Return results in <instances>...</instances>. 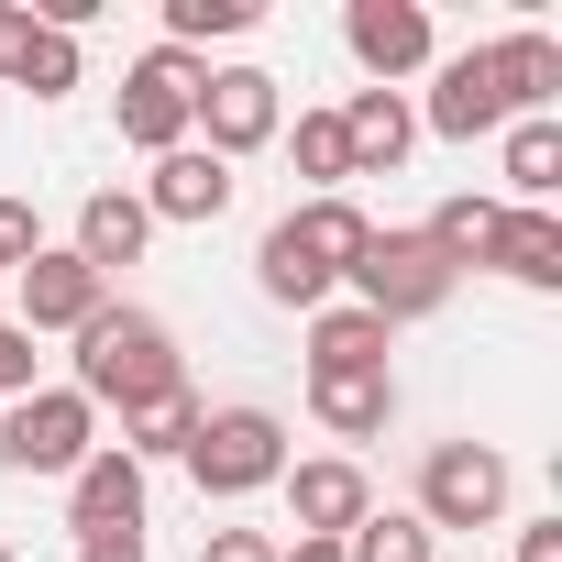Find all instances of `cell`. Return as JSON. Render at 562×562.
<instances>
[{
	"label": "cell",
	"instance_id": "obj_1",
	"mask_svg": "<svg viewBox=\"0 0 562 562\" xmlns=\"http://www.w3.org/2000/svg\"><path fill=\"white\" fill-rule=\"evenodd\" d=\"M166 386H188L177 375V342H166V321L155 310H100L89 331H78V397L89 408H155Z\"/></svg>",
	"mask_w": 562,
	"mask_h": 562
},
{
	"label": "cell",
	"instance_id": "obj_2",
	"mask_svg": "<svg viewBox=\"0 0 562 562\" xmlns=\"http://www.w3.org/2000/svg\"><path fill=\"white\" fill-rule=\"evenodd\" d=\"M177 463L199 474V496H254L288 474V430H276V408H199Z\"/></svg>",
	"mask_w": 562,
	"mask_h": 562
},
{
	"label": "cell",
	"instance_id": "obj_3",
	"mask_svg": "<svg viewBox=\"0 0 562 562\" xmlns=\"http://www.w3.org/2000/svg\"><path fill=\"white\" fill-rule=\"evenodd\" d=\"M89 452H100V408L78 386H34L0 408V463L12 474H78Z\"/></svg>",
	"mask_w": 562,
	"mask_h": 562
},
{
	"label": "cell",
	"instance_id": "obj_4",
	"mask_svg": "<svg viewBox=\"0 0 562 562\" xmlns=\"http://www.w3.org/2000/svg\"><path fill=\"white\" fill-rule=\"evenodd\" d=\"M353 288H364L353 310H375V321L397 331V321H430V310L452 299V265L430 254V232H375V243L353 254Z\"/></svg>",
	"mask_w": 562,
	"mask_h": 562
},
{
	"label": "cell",
	"instance_id": "obj_5",
	"mask_svg": "<svg viewBox=\"0 0 562 562\" xmlns=\"http://www.w3.org/2000/svg\"><path fill=\"white\" fill-rule=\"evenodd\" d=\"M496 507H507V452L441 441V452L419 463V529H485Z\"/></svg>",
	"mask_w": 562,
	"mask_h": 562
},
{
	"label": "cell",
	"instance_id": "obj_6",
	"mask_svg": "<svg viewBox=\"0 0 562 562\" xmlns=\"http://www.w3.org/2000/svg\"><path fill=\"white\" fill-rule=\"evenodd\" d=\"M188 111H199V67H188L177 45H155V56L122 78V144L177 155V144H188Z\"/></svg>",
	"mask_w": 562,
	"mask_h": 562
},
{
	"label": "cell",
	"instance_id": "obj_7",
	"mask_svg": "<svg viewBox=\"0 0 562 562\" xmlns=\"http://www.w3.org/2000/svg\"><path fill=\"white\" fill-rule=\"evenodd\" d=\"M199 133H210V155L232 166V155H254L265 133H276V78L265 67H221V78H199V111H188Z\"/></svg>",
	"mask_w": 562,
	"mask_h": 562
},
{
	"label": "cell",
	"instance_id": "obj_8",
	"mask_svg": "<svg viewBox=\"0 0 562 562\" xmlns=\"http://www.w3.org/2000/svg\"><path fill=\"white\" fill-rule=\"evenodd\" d=\"M342 45H353L364 78L386 89V78L430 67V12H419V0H353V12H342Z\"/></svg>",
	"mask_w": 562,
	"mask_h": 562
},
{
	"label": "cell",
	"instance_id": "obj_9",
	"mask_svg": "<svg viewBox=\"0 0 562 562\" xmlns=\"http://www.w3.org/2000/svg\"><path fill=\"white\" fill-rule=\"evenodd\" d=\"M111 310V276H89L78 254H34L23 265V331H89Z\"/></svg>",
	"mask_w": 562,
	"mask_h": 562
},
{
	"label": "cell",
	"instance_id": "obj_10",
	"mask_svg": "<svg viewBox=\"0 0 562 562\" xmlns=\"http://www.w3.org/2000/svg\"><path fill=\"white\" fill-rule=\"evenodd\" d=\"M276 243H288V254L321 276V288H342V276H353V254L375 243V221H364L353 199H310V210H288V221H276Z\"/></svg>",
	"mask_w": 562,
	"mask_h": 562
},
{
	"label": "cell",
	"instance_id": "obj_11",
	"mask_svg": "<svg viewBox=\"0 0 562 562\" xmlns=\"http://www.w3.org/2000/svg\"><path fill=\"white\" fill-rule=\"evenodd\" d=\"M232 210V166L210 144H177L155 155V188H144V221H221Z\"/></svg>",
	"mask_w": 562,
	"mask_h": 562
},
{
	"label": "cell",
	"instance_id": "obj_12",
	"mask_svg": "<svg viewBox=\"0 0 562 562\" xmlns=\"http://www.w3.org/2000/svg\"><path fill=\"white\" fill-rule=\"evenodd\" d=\"M288 507H299V540H342L353 518H375V496H364L353 463H299L288 474Z\"/></svg>",
	"mask_w": 562,
	"mask_h": 562
},
{
	"label": "cell",
	"instance_id": "obj_13",
	"mask_svg": "<svg viewBox=\"0 0 562 562\" xmlns=\"http://www.w3.org/2000/svg\"><path fill=\"white\" fill-rule=\"evenodd\" d=\"M496 122H507V100H496V67H485V45H474V56H452V67H441V89H430V133L474 144V133H496Z\"/></svg>",
	"mask_w": 562,
	"mask_h": 562
},
{
	"label": "cell",
	"instance_id": "obj_14",
	"mask_svg": "<svg viewBox=\"0 0 562 562\" xmlns=\"http://www.w3.org/2000/svg\"><path fill=\"white\" fill-rule=\"evenodd\" d=\"M408 144H419L408 100H397V89H353V111H342V155H353V177H386Z\"/></svg>",
	"mask_w": 562,
	"mask_h": 562
},
{
	"label": "cell",
	"instance_id": "obj_15",
	"mask_svg": "<svg viewBox=\"0 0 562 562\" xmlns=\"http://www.w3.org/2000/svg\"><path fill=\"white\" fill-rule=\"evenodd\" d=\"M100 529H144V463L133 452L78 463V540H100Z\"/></svg>",
	"mask_w": 562,
	"mask_h": 562
},
{
	"label": "cell",
	"instance_id": "obj_16",
	"mask_svg": "<svg viewBox=\"0 0 562 562\" xmlns=\"http://www.w3.org/2000/svg\"><path fill=\"white\" fill-rule=\"evenodd\" d=\"M485 265L518 276V288H562V221H551V210H496Z\"/></svg>",
	"mask_w": 562,
	"mask_h": 562
},
{
	"label": "cell",
	"instance_id": "obj_17",
	"mask_svg": "<svg viewBox=\"0 0 562 562\" xmlns=\"http://www.w3.org/2000/svg\"><path fill=\"white\" fill-rule=\"evenodd\" d=\"M485 67H496V100L507 111H551V89H562V45L551 34H507V45H485Z\"/></svg>",
	"mask_w": 562,
	"mask_h": 562
},
{
	"label": "cell",
	"instance_id": "obj_18",
	"mask_svg": "<svg viewBox=\"0 0 562 562\" xmlns=\"http://www.w3.org/2000/svg\"><path fill=\"white\" fill-rule=\"evenodd\" d=\"M144 232H155V221H144V199H133V188H100V199L78 210V265H89V276H111V265H133V254H144Z\"/></svg>",
	"mask_w": 562,
	"mask_h": 562
},
{
	"label": "cell",
	"instance_id": "obj_19",
	"mask_svg": "<svg viewBox=\"0 0 562 562\" xmlns=\"http://www.w3.org/2000/svg\"><path fill=\"white\" fill-rule=\"evenodd\" d=\"M310 375H386V321H375V310H321Z\"/></svg>",
	"mask_w": 562,
	"mask_h": 562
},
{
	"label": "cell",
	"instance_id": "obj_20",
	"mask_svg": "<svg viewBox=\"0 0 562 562\" xmlns=\"http://www.w3.org/2000/svg\"><path fill=\"white\" fill-rule=\"evenodd\" d=\"M310 408H321L342 441H375V430L397 419V386H386V375H310Z\"/></svg>",
	"mask_w": 562,
	"mask_h": 562
},
{
	"label": "cell",
	"instance_id": "obj_21",
	"mask_svg": "<svg viewBox=\"0 0 562 562\" xmlns=\"http://www.w3.org/2000/svg\"><path fill=\"white\" fill-rule=\"evenodd\" d=\"M188 430H199V397H188V386H166L155 408H133V419H122V441H111V452H133V463H166V452H188Z\"/></svg>",
	"mask_w": 562,
	"mask_h": 562
},
{
	"label": "cell",
	"instance_id": "obj_22",
	"mask_svg": "<svg viewBox=\"0 0 562 562\" xmlns=\"http://www.w3.org/2000/svg\"><path fill=\"white\" fill-rule=\"evenodd\" d=\"M419 232H430V254L463 276V265H485V243H496V199H441Z\"/></svg>",
	"mask_w": 562,
	"mask_h": 562
},
{
	"label": "cell",
	"instance_id": "obj_23",
	"mask_svg": "<svg viewBox=\"0 0 562 562\" xmlns=\"http://www.w3.org/2000/svg\"><path fill=\"white\" fill-rule=\"evenodd\" d=\"M12 89H34V100H67V89H78V34L34 23V34H23V56H12Z\"/></svg>",
	"mask_w": 562,
	"mask_h": 562
},
{
	"label": "cell",
	"instance_id": "obj_24",
	"mask_svg": "<svg viewBox=\"0 0 562 562\" xmlns=\"http://www.w3.org/2000/svg\"><path fill=\"white\" fill-rule=\"evenodd\" d=\"M507 188H518L529 210L562 188V122H518V133H507Z\"/></svg>",
	"mask_w": 562,
	"mask_h": 562
},
{
	"label": "cell",
	"instance_id": "obj_25",
	"mask_svg": "<svg viewBox=\"0 0 562 562\" xmlns=\"http://www.w3.org/2000/svg\"><path fill=\"white\" fill-rule=\"evenodd\" d=\"M342 562H430V529L397 518V507H386V518H353V529H342Z\"/></svg>",
	"mask_w": 562,
	"mask_h": 562
},
{
	"label": "cell",
	"instance_id": "obj_26",
	"mask_svg": "<svg viewBox=\"0 0 562 562\" xmlns=\"http://www.w3.org/2000/svg\"><path fill=\"white\" fill-rule=\"evenodd\" d=\"M243 23H254V0H166V45H177V56H188L199 34H243Z\"/></svg>",
	"mask_w": 562,
	"mask_h": 562
},
{
	"label": "cell",
	"instance_id": "obj_27",
	"mask_svg": "<svg viewBox=\"0 0 562 562\" xmlns=\"http://www.w3.org/2000/svg\"><path fill=\"white\" fill-rule=\"evenodd\" d=\"M299 177H321V188L353 177V155H342V111H310V122H299Z\"/></svg>",
	"mask_w": 562,
	"mask_h": 562
},
{
	"label": "cell",
	"instance_id": "obj_28",
	"mask_svg": "<svg viewBox=\"0 0 562 562\" xmlns=\"http://www.w3.org/2000/svg\"><path fill=\"white\" fill-rule=\"evenodd\" d=\"M34 254H45V221H34V199H0V265L23 276Z\"/></svg>",
	"mask_w": 562,
	"mask_h": 562
},
{
	"label": "cell",
	"instance_id": "obj_29",
	"mask_svg": "<svg viewBox=\"0 0 562 562\" xmlns=\"http://www.w3.org/2000/svg\"><path fill=\"white\" fill-rule=\"evenodd\" d=\"M0 397H34V331L0 321Z\"/></svg>",
	"mask_w": 562,
	"mask_h": 562
},
{
	"label": "cell",
	"instance_id": "obj_30",
	"mask_svg": "<svg viewBox=\"0 0 562 562\" xmlns=\"http://www.w3.org/2000/svg\"><path fill=\"white\" fill-rule=\"evenodd\" d=\"M199 562H276V540H265V529H210Z\"/></svg>",
	"mask_w": 562,
	"mask_h": 562
},
{
	"label": "cell",
	"instance_id": "obj_31",
	"mask_svg": "<svg viewBox=\"0 0 562 562\" xmlns=\"http://www.w3.org/2000/svg\"><path fill=\"white\" fill-rule=\"evenodd\" d=\"M78 562H144V529H100V540H78Z\"/></svg>",
	"mask_w": 562,
	"mask_h": 562
},
{
	"label": "cell",
	"instance_id": "obj_32",
	"mask_svg": "<svg viewBox=\"0 0 562 562\" xmlns=\"http://www.w3.org/2000/svg\"><path fill=\"white\" fill-rule=\"evenodd\" d=\"M518 562H562V518H540V529H518Z\"/></svg>",
	"mask_w": 562,
	"mask_h": 562
},
{
	"label": "cell",
	"instance_id": "obj_33",
	"mask_svg": "<svg viewBox=\"0 0 562 562\" xmlns=\"http://www.w3.org/2000/svg\"><path fill=\"white\" fill-rule=\"evenodd\" d=\"M276 562H342V540H299V551H276Z\"/></svg>",
	"mask_w": 562,
	"mask_h": 562
},
{
	"label": "cell",
	"instance_id": "obj_34",
	"mask_svg": "<svg viewBox=\"0 0 562 562\" xmlns=\"http://www.w3.org/2000/svg\"><path fill=\"white\" fill-rule=\"evenodd\" d=\"M0 562H12V540H0Z\"/></svg>",
	"mask_w": 562,
	"mask_h": 562
},
{
	"label": "cell",
	"instance_id": "obj_35",
	"mask_svg": "<svg viewBox=\"0 0 562 562\" xmlns=\"http://www.w3.org/2000/svg\"><path fill=\"white\" fill-rule=\"evenodd\" d=\"M0 276H12V265H0Z\"/></svg>",
	"mask_w": 562,
	"mask_h": 562
}]
</instances>
